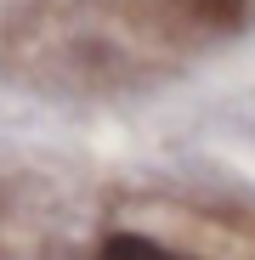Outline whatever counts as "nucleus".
<instances>
[{"instance_id":"f257e3e1","label":"nucleus","mask_w":255,"mask_h":260,"mask_svg":"<svg viewBox=\"0 0 255 260\" xmlns=\"http://www.w3.org/2000/svg\"><path fill=\"white\" fill-rule=\"evenodd\" d=\"M102 260H187V254H170V249H164V243H153V238L119 232V238H108V243H102Z\"/></svg>"},{"instance_id":"f03ea898","label":"nucleus","mask_w":255,"mask_h":260,"mask_svg":"<svg viewBox=\"0 0 255 260\" xmlns=\"http://www.w3.org/2000/svg\"><path fill=\"white\" fill-rule=\"evenodd\" d=\"M204 23H238V0H187Z\"/></svg>"}]
</instances>
